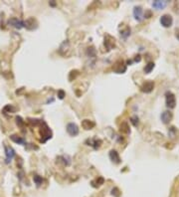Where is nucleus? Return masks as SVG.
I'll list each match as a JSON object with an SVG mask.
<instances>
[{
    "mask_svg": "<svg viewBox=\"0 0 179 197\" xmlns=\"http://www.w3.org/2000/svg\"><path fill=\"white\" fill-rule=\"evenodd\" d=\"M160 119L164 124H168L173 119V114L170 111H164L162 114H161Z\"/></svg>",
    "mask_w": 179,
    "mask_h": 197,
    "instance_id": "obj_7",
    "label": "nucleus"
},
{
    "mask_svg": "<svg viewBox=\"0 0 179 197\" xmlns=\"http://www.w3.org/2000/svg\"><path fill=\"white\" fill-rule=\"evenodd\" d=\"M151 16H152L151 11H150V10H146L145 13H144V17H143V18H150Z\"/></svg>",
    "mask_w": 179,
    "mask_h": 197,
    "instance_id": "obj_28",
    "label": "nucleus"
},
{
    "mask_svg": "<svg viewBox=\"0 0 179 197\" xmlns=\"http://www.w3.org/2000/svg\"><path fill=\"white\" fill-rule=\"evenodd\" d=\"M112 194L113 195H116V197H119V194H121V193H119V190L117 189V188L114 187L113 189L112 190Z\"/></svg>",
    "mask_w": 179,
    "mask_h": 197,
    "instance_id": "obj_27",
    "label": "nucleus"
},
{
    "mask_svg": "<svg viewBox=\"0 0 179 197\" xmlns=\"http://www.w3.org/2000/svg\"><path fill=\"white\" fill-rule=\"evenodd\" d=\"M40 135H41V142H43V144L52 137V132H51L50 128L47 125L45 121H43V127L40 128Z\"/></svg>",
    "mask_w": 179,
    "mask_h": 197,
    "instance_id": "obj_1",
    "label": "nucleus"
},
{
    "mask_svg": "<svg viewBox=\"0 0 179 197\" xmlns=\"http://www.w3.org/2000/svg\"><path fill=\"white\" fill-rule=\"evenodd\" d=\"M109 156L110 160H112L113 163H116V164L121 163V157H119V154H118V152H117V150H113V149L110 150Z\"/></svg>",
    "mask_w": 179,
    "mask_h": 197,
    "instance_id": "obj_11",
    "label": "nucleus"
},
{
    "mask_svg": "<svg viewBox=\"0 0 179 197\" xmlns=\"http://www.w3.org/2000/svg\"><path fill=\"white\" fill-rule=\"evenodd\" d=\"M95 125H96V124L93 123V120H84L82 121V127H83L85 129H87V131H89V129H92L93 128H95Z\"/></svg>",
    "mask_w": 179,
    "mask_h": 197,
    "instance_id": "obj_15",
    "label": "nucleus"
},
{
    "mask_svg": "<svg viewBox=\"0 0 179 197\" xmlns=\"http://www.w3.org/2000/svg\"><path fill=\"white\" fill-rule=\"evenodd\" d=\"M133 17L136 21H141L143 18V11L141 6H135L133 8Z\"/></svg>",
    "mask_w": 179,
    "mask_h": 197,
    "instance_id": "obj_9",
    "label": "nucleus"
},
{
    "mask_svg": "<svg viewBox=\"0 0 179 197\" xmlns=\"http://www.w3.org/2000/svg\"><path fill=\"white\" fill-rule=\"evenodd\" d=\"M24 25H25V27H26L28 30H33V29H36L37 28V21L36 19H34V18H29L27 19L26 21L24 22Z\"/></svg>",
    "mask_w": 179,
    "mask_h": 197,
    "instance_id": "obj_10",
    "label": "nucleus"
},
{
    "mask_svg": "<svg viewBox=\"0 0 179 197\" xmlns=\"http://www.w3.org/2000/svg\"><path fill=\"white\" fill-rule=\"evenodd\" d=\"M178 36V39H179V30H176V37Z\"/></svg>",
    "mask_w": 179,
    "mask_h": 197,
    "instance_id": "obj_29",
    "label": "nucleus"
},
{
    "mask_svg": "<svg viewBox=\"0 0 179 197\" xmlns=\"http://www.w3.org/2000/svg\"><path fill=\"white\" fill-rule=\"evenodd\" d=\"M114 44H116V42H114V38H113L110 35H105V46L109 50L113 49L114 47Z\"/></svg>",
    "mask_w": 179,
    "mask_h": 197,
    "instance_id": "obj_12",
    "label": "nucleus"
},
{
    "mask_svg": "<svg viewBox=\"0 0 179 197\" xmlns=\"http://www.w3.org/2000/svg\"><path fill=\"white\" fill-rule=\"evenodd\" d=\"M167 5V1H160V0H156V1L152 2V7L156 10H162Z\"/></svg>",
    "mask_w": 179,
    "mask_h": 197,
    "instance_id": "obj_13",
    "label": "nucleus"
},
{
    "mask_svg": "<svg viewBox=\"0 0 179 197\" xmlns=\"http://www.w3.org/2000/svg\"><path fill=\"white\" fill-rule=\"evenodd\" d=\"M16 123H17V124H19L20 127H22L24 121H23V120H22L21 116H16Z\"/></svg>",
    "mask_w": 179,
    "mask_h": 197,
    "instance_id": "obj_26",
    "label": "nucleus"
},
{
    "mask_svg": "<svg viewBox=\"0 0 179 197\" xmlns=\"http://www.w3.org/2000/svg\"><path fill=\"white\" fill-rule=\"evenodd\" d=\"M173 23V18L171 15L169 14H164L160 17V24L162 25L164 28H169L172 26Z\"/></svg>",
    "mask_w": 179,
    "mask_h": 197,
    "instance_id": "obj_3",
    "label": "nucleus"
},
{
    "mask_svg": "<svg viewBox=\"0 0 179 197\" xmlns=\"http://www.w3.org/2000/svg\"><path fill=\"white\" fill-rule=\"evenodd\" d=\"M10 140H11L12 141H14L15 144H18L24 145L25 144H26V140H25L23 137L18 136H16V135H12V136H10Z\"/></svg>",
    "mask_w": 179,
    "mask_h": 197,
    "instance_id": "obj_16",
    "label": "nucleus"
},
{
    "mask_svg": "<svg viewBox=\"0 0 179 197\" xmlns=\"http://www.w3.org/2000/svg\"><path fill=\"white\" fill-rule=\"evenodd\" d=\"M104 182H105V179L103 177L100 176V177L96 178L95 180H93V181H92V185L93 187H99V186L101 185V184H104Z\"/></svg>",
    "mask_w": 179,
    "mask_h": 197,
    "instance_id": "obj_17",
    "label": "nucleus"
},
{
    "mask_svg": "<svg viewBox=\"0 0 179 197\" xmlns=\"http://www.w3.org/2000/svg\"><path fill=\"white\" fill-rule=\"evenodd\" d=\"M67 132L71 136H77L79 135V128L74 123H70L67 124Z\"/></svg>",
    "mask_w": 179,
    "mask_h": 197,
    "instance_id": "obj_6",
    "label": "nucleus"
},
{
    "mask_svg": "<svg viewBox=\"0 0 179 197\" xmlns=\"http://www.w3.org/2000/svg\"><path fill=\"white\" fill-rule=\"evenodd\" d=\"M33 180L37 185V187H40L42 185V183H43V178H42L41 176H39V175H34Z\"/></svg>",
    "mask_w": 179,
    "mask_h": 197,
    "instance_id": "obj_19",
    "label": "nucleus"
},
{
    "mask_svg": "<svg viewBox=\"0 0 179 197\" xmlns=\"http://www.w3.org/2000/svg\"><path fill=\"white\" fill-rule=\"evenodd\" d=\"M65 96H66V94H65V92H64L63 90H59L58 91V97H59L60 100H63L64 98H65Z\"/></svg>",
    "mask_w": 179,
    "mask_h": 197,
    "instance_id": "obj_25",
    "label": "nucleus"
},
{
    "mask_svg": "<svg viewBox=\"0 0 179 197\" xmlns=\"http://www.w3.org/2000/svg\"><path fill=\"white\" fill-rule=\"evenodd\" d=\"M165 104L168 108H174L176 107V98L171 92L165 93Z\"/></svg>",
    "mask_w": 179,
    "mask_h": 197,
    "instance_id": "obj_2",
    "label": "nucleus"
},
{
    "mask_svg": "<svg viewBox=\"0 0 179 197\" xmlns=\"http://www.w3.org/2000/svg\"><path fill=\"white\" fill-rule=\"evenodd\" d=\"M50 5H52V6H55V2H50Z\"/></svg>",
    "mask_w": 179,
    "mask_h": 197,
    "instance_id": "obj_30",
    "label": "nucleus"
},
{
    "mask_svg": "<svg viewBox=\"0 0 179 197\" xmlns=\"http://www.w3.org/2000/svg\"><path fill=\"white\" fill-rule=\"evenodd\" d=\"M154 66H155V64L153 62H149L147 65H145V67H144V69H143V71H144V73L145 74H149V73H151V71L154 69Z\"/></svg>",
    "mask_w": 179,
    "mask_h": 197,
    "instance_id": "obj_18",
    "label": "nucleus"
},
{
    "mask_svg": "<svg viewBox=\"0 0 179 197\" xmlns=\"http://www.w3.org/2000/svg\"><path fill=\"white\" fill-rule=\"evenodd\" d=\"M87 142H89V145L93 146L95 149H97L101 146L103 141H101V140H97V138H91V140H88Z\"/></svg>",
    "mask_w": 179,
    "mask_h": 197,
    "instance_id": "obj_14",
    "label": "nucleus"
},
{
    "mask_svg": "<svg viewBox=\"0 0 179 197\" xmlns=\"http://www.w3.org/2000/svg\"><path fill=\"white\" fill-rule=\"evenodd\" d=\"M16 111V108L12 106V104H8L5 108H3V112H14Z\"/></svg>",
    "mask_w": 179,
    "mask_h": 197,
    "instance_id": "obj_21",
    "label": "nucleus"
},
{
    "mask_svg": "<svg viewBox=\"0 0 179 197\" xmlns=\"http://www.w3.org/2000/svg\"><path fill=\"white\" fill-rule=\"evenodd\" d=\"M121 132H123V133H129L130 129H129V124H127L126 123H122L121 125Z\"/></svg>",
    "mask_w": 179,
    "mask_h": 197,
    "instance_id": "obj_20",
    "label": "nucleus"
},
{
    "mask_svg": "<svg viewBox=\"0 0 179 197\" xmlns=\"http://www.w3.org/2000/svg\"><path fill=\"white\" fill-rule=\"evenodd\" d=\"M4 150H5V156H6L5 162L8 164V163H10L12 159L14 158L15 150L12 148H10V146H7V145H4Z\"/></svg>",
    "mask_w": 179,
    "mask_h": 197,
    "instance_id": "obj_4",
    "label": "nucleus"
},
{
    "mask_svg": "<svg viewBox=\"0 0 179 197\" xmlns=\"http://www.w3.org/2000/svg\"><path fill=\"white\" fill-rule=\"evenodd\" d=\"M129 35H130V29L129 28H126L125 30H123V31L121 32V36L122 37V38H125V39H126Z\"/></svg>",
    "mask_w": 179,
    "mask_h": 197,
    "instance_id": "obj_22",
    "label": "nucleus"
},
{
    "mask_svg": "<svg viewBox=\"0 0 179 197\" xmlns=\"http://www.w3.org/2000/svg\"><path fill=\"white\" fill-rule=\"evenodd\" d=\"M153 89H154V83H153L152 81H147L143 84V85L141 86V88H140V90H141V92H143V93H145V94H149V93H151V92L153 91Z\"/></svg>",
    "mask_w": 179,
    "mask_h": 197,
    "instance_id": "obj_8",
    "label": "nucleus"
},
{
    "mask_svg": "<svg viewBox=\"0 0 179 197\" xmlns=\"http://www.w3.org/2000/svg\"><path fill=\"white\" fill-rule=\"evenodd\" d=\"M130 121H131V124H133L134 127H137L138 125V123H139V119H138V116H131L130 118Z\"/></svg>",
    "mask_w": 179,
    "mask_h": 197,
    "instance_id": "obj_23",
    "label": "nucleus"
},
{
    "mask_svg": "<svg viewBox=\"0 0 179 197\" xmlns=\"http://www.w3.org/2000/svg\"><path fill=\"white\" fill-rule=\"evenodd\" d=\"M88 55L90 57H95L96 56V51H95V49H93V47L88 49Z\"/></svg>",
    "mask_w": 179,
    "mask_h": 197,
    "instance_id": "obj_24",
    "label": "nucleus"
},
{
    "mask_svg": "<svg viewBox=\"0 0 179 197\" xmlns=\"http://www.w3.org/2000/svg\"><path fill=\"white\" fill-rule=\"evenodd\" d=\"M8 24L11 25L12 27L18 29V30H20V29H22L23 27H25L24 21L20 20L18 18H10L9 20H8Z\"/></svg>",
    "mask_w": 179,
    "mask_h": 197,
    "instance_id": "obj_5",
    "label": "nucleus"
}]
</instances>
